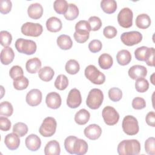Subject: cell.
<instances>
[{
	"instance_id": "cell-22",
	"label": "cell",
	"mask_w": 155,
	"mask_h": 155,
	"mask_svg": "<svg viewBox=\"0 0 155 155\" xmlns=\"http://www.w3.org/2000/svg\"><path fill=\"white\" fill-rule=\"evenodd\" d=\"M15 53L11 47H4L1 52V62L4 65H8L13 61Z\"/></svg>"
},
{
	"instance_id": "cell-1",
	"label": "cell",
	"mask_w": 155,
	"mask_h": 155,
	"mask_svg": "<svg viewBox=\"0 0 155 155\" xmlns=\"http://www.w3.org/2000/svg\"><path fill=\"white\" fill-rule=\"evenodd\" d=\"M119 155H137L140 151V144L136 139H128L121 141L117 146Z\"/></svg>"
},
{
	"instance_id": "cell-20",
	"label": "cell",
	"mask_w": 155,
	"mask_h": 155,
	"mask_svg": "<svg viewBox=\"0 0 155 155\" xmlns=\"http://www.w3.org/2000/svg\"><path fill=\"white\" fill-rule=\"evenodd\" d=\"M60 153L59 143L56 140L49 141L44 148V154L45 155H59Z\"/></svg>"
},
{
	"instance_id": "cell-29",
	"label": "cell",
	"mask_w": 155,
	"mask_h": 155,
	"mask_svg": "<svg viewBox=\"0 0 155 155\" xmlns=\"http://www.w3.org/2000/svg\"><path fill=\"white\" fill-rule=\"evenodd\" d=\"M54 75V70L48 66L44 67L41 68L38 71L39 78L43 81L48 82L50 81Z\"/></svg>"
},
{
	"instance_id": "cell-25",
	"label": "cell",
	"mask_w": 155,
	"mask_h": 155,
	"mask_svg": "<svg viewBox=\"0 0 155 155\" xmlns=\"http://www.w3.org/2000/svg\"><path fill=\"white\" fill-rule=\"evenodd\" d=\"M57 44L61 49L67 50L72 47L73 41L69 36L61 35L57 38Z\"/></svg>"
},
{
	"instance_id": "cell-51",
	"label": "cell",
	"mask_w": 155,
	"mask_h": 155,
	"mask_svg": "<svg viewBox=\"0 0 155 155\" xmlns=\"http://www.w3.org/2000/svg\"><path fill=\"white\" fill-rule=\"evenodd\" d=\"M154 53L155 50L153 47L149 48L148 54L145 58V62L148 66L154 67Z\"/></svg>"
},
{
	"instance_id": "cell-47",
	"label": "cell",
	"mask_w": 155,
	"mask_h": 155,
	"mask_svg": "<svg viewBox=\"0 0 155 155\" xmlns=\"http://www.w3.org/2000/svg\"><path fill=\"white\" fill-rule=\"evenodd\" d=\"M12 4L10 0H1L0 1V12L2 14L8 13L12 9Z\"/></svg>"
},
{
	"instance_id": "cell-36",
	"label": "cell",
	"mask_w": 155,
	"mask_h": 155,
	"mask_svg": "<svg viewBox=\"0 0 155 155\" xmlns=\"http://www.w3.org/2000/svg\"><path fill=\"white\" fill-rule=\"evenodd\" d=\"M68 4L65 0H56L53 3V8L58 14H63L66 12Z\"/></svg>"
},
{
	"instance_id": "cell-32",
	"label": "cell",
	"mask_w": 155,
	"mask_h": 155,
	"mask_svg": "<svg viewBox=\"0 0 155 155\" xmlns=\"http://www.w3.org/2000/svg\"><path fill=\"white\" fill-rule=\"evenodd\" d=\"M79 15V8L74 4H68V8L64 16L67 20L72 21L75 19Z\"/></svg>"
},
{
	"instance_id": "cell-15",
	"label": "cell",
	"mask_w": 155,
	"mask_h": 155,
	"mask_svg": "<svg viewBox=\"0 0 155 155\" xmlns=\"http://www.w3.org/2000/svg\"><path fill=\"white\" fill-rule=\"evenodd\" d=\"M85 137L90 140L97 139L102 134L101 128L97 124H93L87 126L84 131Z\"/></svg>"
},
{
	"instance_id": "cell-21",
	"label": "cell",
	"mask_w": 155,
	"mask_h": 155,
	"mask_svg": "<svg viewBox=\"0 0 155 155\" xmlns=\"http://www.w3.org/2000/svg\"><path fill=\"white\" fill-rule=\"evenodd\" d=\"M42 63L38 58H33L28 59L25 64L27 71L31 74H35L39 71L41 68Z\"/></svg>"
},
{
	"instance_id": "cell-7",
	"label": "cell",
	"mask_w": 155,
	"mask_h": 155,
	"mask_svg": "<svg viewBox=\"0 0 155 155\" xmlns=\"http://www.w3.org/2000/svg\"><path fill=\"white\" fill-rule=\"evenodd\" d=\"M21 30L24 35L27 36L38 37L42 34L43 27L39 23L27 22L22 25Z\"/></svg>"
},
{
	"instance_id": "cell-18",
	"label": "cell",
	"mask_w": 155,
	"mask_h": 155,
	"mask_svg": "<svg viewBox=\"0 0 155 155\" xmlns=\"http://www.w3.org/2000/svg\"><path fill=\"white\" fill-rule=\"evenodd\" d=\"M28 16L33 19H38L42 17L43 14L42 6L39 3L30 4L27 9Z\"/></svg>"
},
{
	"instance_id": "cell-45",
	"label": "cell",
	"mask_w": 155,
	"mask_h": 155,
	"mask_svg": "<svg viewBox=\"0 0 155 155\" xmlns=\"http://www.w3.org/2000/svg\"><path fill=\"white\" fill-rule=\"evenodd\" d=\"M24 71L21 67L19 65H14L13 66L10 71H9V75L10 78L13 79H17L22 76H23Z\"/></svg>"
},
{
	"instance_id": "cell-52",
	"label": "cell",
	"mask_w": 155,
	"mask_h": 155,
	"mask_svg": "<svg viewBox=\"0 0 155 155\" xmlns=\"http://www.w3.org/2000/svg\"><path fill=\"white\" fill-rule=\"evenodd\" d=\"M10 120L5 117H0V129L4 131H8L11 128Z\"/></svg>"
},
{
	"instance_id": "cell-10",
	"label": "cell",
	"mask_w": 155,
	"mask_h": 155,
	"mask_svg": "<svg viewBox=\"0 0 155 155\" xmlns=\"http://www.w3.org/2000/svg\"><path fill=\"white\" fill-rule=\"evenodd\" d=\"M102 116L105 123L108 125L116 124L119 119V113L114 108L111 106H107L102 110Z\"/></svg>"
},
{
	"instance_id": "cell-3",
	"label": "cell",
	"mask_w": 155,
	"mask_h": 155,
	"mask_svg": "<svg viewBox=\"0 0 155 155\" xmlns=\"http://www.w3.org/2000/svg\"><path fill=\"white\" fill-rule=\"evenodd\" d=\"M15 45L18 52L27 55L34 54L37 48V45L35 41L23 38L18 39L15 42Z\"/></svg>"
},
{
	"instance_id": "cell-2",
	"label": "cell",
	"mask_w": 155,
	"mask_h": 155,
	"mask_svg": "<svg viewBox=\"0 0 155 155\" xmlns=\"http://www.w3.org/2000/svg\"><path fill=\"white\" fill-rule=\"evenodd\" d=\"M104 100V94L99 88L91 89L87 97L86 104L87 107L92 110L99 108L102 104Z\"/></svg>"
},
{
	"instance_id": "cell-11",
	"label": "cell",
	"mask_w": 155,
	"mask_h": 155,
	"mask_svg": "<svg viewBox=\"0 0 155 155\" xmlns=\"http://www.w3.org/2000/svg\"><path fill=\"white\" fill-rule=\"evenodd\" d=\"M82 102L81 92L76 88L71 89L68 94L67 104L71 108H76L79 107Z\"/></svg>"
},
{
	"instance_id": "cell-43",
	"label": "cell",
	"mask_w": 155,
	"mask_h": 155,
	"mask_svg": "<svg viewBox=\"0 0 155 155\" xmlns=\"http://www.w3.org/2000/svg\"><path fill=\"white\" fill-rule=\"evenodd\" d=\"M145 150L148 154H155V138L154 137H150L145 140Z\"/></svg>"
},
{
	"instance_id": "cell-44",
	"label": "cell",
	"mask_w": 155,
	"mask_h": 155,
	"mask_svg": "<svg viewBox=\"0 0 155 155\" xmlns=\"http://www.w3.org/2000/svg\"><path fill=\"white\" fill-rule=\"evenodd\" d=\"M88 22L90 25L91 30L97 31L99 30L102 26V21L101 19L96 16H91L88 21Z\"/></svg>"
},
{
	"instance_id": "cell-26",
	"label": "cell",
	"mask_w": 155,
	"mask_h": 155,
	"mask_svg": "<svg viewBox=\"0 0 155 155\" xmlns=\"http://www.w3.org/2000/svg\"><path fill=\"white\" fill-rule=\"evenodd\" d=\"M90 117V113L85 109L79 110L74 116V121L78 125H83L86 124Z\"/></svg>"
},
{
	"instance_id": "cell-14",
	"label": "cell",
	"mask_w": 155,
	"mask_h": 155,
	"mask_svg": "<svg viewBox=\"0 0 155 155\" xmlns=\"http://www.w3.org/2000/svg\"><path fill=\"white\" fill-rule=\"evenodd\" d=\"M45 102L48 107L51 109H57L61 105V96L56 92H50L46 96Z\"/></svg>"
},
{
	"instance_id": "cell-38",
	"label": "cell",
	"mask_w": 155,
	"mask_h": 155,
	"mask_svg": "<svg viewBox=\"0 0 155 155\" xmlns=\"http://www.w3.org/2000/svg\"><path fill=\"white\" fill-rule=\"evenodd\" d=\"M28 84V79L24 76L17 79L13 80V87L17 90H23L27 88Z\"/></svg>"
},
{
	"instance_id": "cell-31",
	"label": "cell",
	"mask_w": 155,
	"mask_h": 155,
	"mask_svg": "<svg viewBox=\"0 0 155 155\" xmlns=\"http://www.w3.org/2000/svg\"><path fill=\"white\" fill-rule=\"evenodd\" d=\"M101 7L105 13L111 14L116 10L117 3L114 0H103L101 2Z\"/></svg>"
},
{
	"instance_id": "cell-19",
	"label": "cell",
	"mask_w": 155,
	"mask_h": 155,
	"mask_svg": "<svg viewBox=\"0 0 155 155\" xmlns=\"http://www.w3.org/2000/svg\"><path fill=\"white\" fill-rule=\"evenodd\" d=\"M47 29L51 32H58L62 27L61 21L55 16H52L48 18L46 21Z\"/></svg>"
},
{
	"instance_id": "cell-27",
	"label": "cell",
	"mask_w": 155,
	"mask_h": 155,
	"mask_svg": "<svg viewBox=\"0 0 155 155\" xmlns=\"http://www.w3.org/2000/svg\"><path fill=\"white\" fill-rule=\"evenodd\" d=\"M136 25L140 29H146L148 28L151 23L150 17L145 13L139 15L136 19Z\"/></svg>"
},
{
	"instance_id": "cell-34",
	"label": "cell",
	"mask_w": 155,
	"mask_h": 155,
	"mask_svg": "<svg viewBox=\"0 0 155 155\" xmlns=\"http://www.w3.org/2000/svg\"><path fill=\"white\" fill-rule=\"evenodd\" d=\"M13 113L12 104L8 101L2 102L0 104V114L5 117H10Z\"/></svg>"
},
{
	"instance_id": "cell-9",
	"label": "cell",
	"mask_w": 155,
	"mask_h": 155,
	"mask_svg": "<svg viewBox=\"0 0 155 155\" xmlns=\"http://www.w3.org/2000/svg\"><path fill=\"white\" fill-rule=\"evenodd\" d=\"M121 41L127 46H133L140 43L142 40V35L137 31L123 33L120 36Z\"/></svg>"
},
{
	"instance_id": "cell-17",
	"label": "cell",
	"mask_w": 155,
	"mask_h": 155,
	"mask_svg": "<svg viewBox=\"0 0 155 155\" xmlns=\"http://www.w3.org/2000/svg\"><path fill=\"white\" fill-rule=\"evenodd\" d=\"M4 143L9 150H15L18 148L20 144L19 136L13 132L9 133L5 137Z\"/></svg>"
},
{
	"instance_id": "cell-35",
	"label": "cell",
	"mask_w": 155,
	"mask_h": 155,
	"mask_svg": "<svg viewBox=\"0 0 155 155\" xmlns=\"http://www.w3.org/2000/svg\"><path fill=\"white\" fill-rule=\"evenodd\" d=\"M68 85V79L64 74H59L54 81V87L59 90H64Z\"/></svg>"
},
{
	"instance_id": "cell-46",
	"label": "cell",
	"mask_w": 155,
	"mask_h": 155,
	"mask_svg": "<svg viewBox=\"0 0 155 155\" xmlns=\"http://www.w3.org/2000/svg\"><path fill=\"white\" fill-rule=\"evenodd\" d=\"M78 137L73 136H68L64 140V147L65 150L70 154H73V145Z\"/></svg>"
},
{
	"instance_id": "cell-13",
	"label": "cell",
	"mask_w": 155,
	"mask_h": 155,
	"mask_svg": "<svg viewBox=\"0 0 155 155\" xmlns=\"http://www.w3.org/2000/svg\"><path fill=\"white\" fill-rule=\"evenodd\" d=\"M128 76L134 80L144 78L147 74V68L143 65H135L130 67L128 71Z\"/></svg>"
},
{
	"instance_id": "cell-54",
	"label": "cell",
	"mask_w": 155,
	"mask_h": 155,
	"mask_svg": "<svg viewBox=\"0 0 155 155\" xmlns=\"http://www.w3.org/2000/svg\"><path fill=\"white\" fill-rule=\"evenodd\" d=\"M73 36H74V38L75 39V41L77 42H78V43H84L88 39L90 35H79V34L76 33V32H74V34H73Z\"/></svg>"
},
{
	"instance_id": "cell-33",
	"label": "cell",
	"mask_w": 155,
	"mask_h": 155,
	"mask_svg": "<svg viewBox=\"0 0 155 155\" xmlns=\"http://www.w3.org/2000/svg\"><path fill=\"white\" fill-rule=\"evenodd\" d=\"M65 68L68 74H76L80 70V65L76 60L70 59L67 62Z\"/></svg>"
},
{
	"instance_id": "cell-40",
	"label": "cell",
	"mask_w": 155,
	"mask_h": 155,
	"mask_svg": "<svg viewBox=\"0 0 155 155\" xmlns=\"http://www.w3.org/2000/svg\"><path fill=\"white\" fill-rule=\"evenodd\" d=\"M0 41L1 44L4 47H8L12 43V36L7 31L2 30L0 32Z\"/></svg>"
},
{
	"instance_id": "cell-39",
	"label": "cell",
	"mask_w": 155,
	"mask_h": 155,
	"mask_svg": "<svg viewBox=\"0 0 155 155\" xmlns=\"http://www.w3.org/2000/svg\"><path fill=\"white\" fill-rule=\"evenodd\" d=\"M135 88L137 92L144 93L147 91L149 88L148 81L143 78L137 79L135 82Z\"/></svg>"
},
{
	"instance_id": "cell-49",
	"label": "cell",
	"mask_w": 155,
	"mask_h": 155,
	"mask_svg": "<svg viewBox=\"0 0 155 155\" xmlns=\"http://www.w3.org/2000/svg\"><path fill=\"white\" fill-rule=\"evenodd\" d=\"M102 47V42L98 39L92 40L88 44L89 50L92 53H97L101 51Z\"/></svg>"
},
{
	"instance_id": "cell-48",
	"label": "cell",
	"mask_w": 155,
	"mask_h": 155,
	"mask_svg": "<svg viewBox=\"0 0 155 155\" xmlns=\"http://www.w3.org/2000/svg\"><path fill=\"white\" fill-rule=\"evenodd\" d=\"M132 107L135 110H142L146 107L145 99L140 97H136L132 101Z\"/></svg>"
},
{
	"instance_id": "cell-42",
	"label": "cell",
	"mask_w": 155,
	"mask_h": 155,
	"mask_svg": "<svg viewBox=\"0 0 155 155\" xmlns=\"http://www.w3.org/2000/svg\"><path fill=\"white\" fill-rule=\"evenodd\" d=\"M148 50L149 48L145 46H142L137 48L134 51V56L136 59L140 61H145Z\"/></svg>"
},
{
	"instance_id": "cell-23",
	"label": "cell",
	"mask_w": 155,
	"mask_h": 155,
	"mask_svg": "<svg viewBox=\"0 0 155 155\" xmlns=\"http://www.w3.org/2000/svg\"><path fill=\"white\" fill-rule=\"evenodd\" d=\"M88 150V143L84 139L77 138L73 145V154L84 155Z\"/></svg>"
},
{
	"instance_id": "cell-8",
	"label": "cell",
	"mask_w": 155,
	"mask_h": 155,
	"mask_svg": "<svg viewBox=\"0 0 155 155\" xmlns=\"http://www.w3.org/2000/svg\"><path fill=\"white\" fill-rule=\"evenodd\" d=\"M133 13L132 10L125 7L122 8L117 15V22L120 26L123 28H130L133 25Z\"/></svg>"
},
{
	"instance_id": "cell-37",
	"label": "cell",
	"mask_w": 155,
	"mask_h": 155,
	"mask_svg": "<svg viewBox=\"0 0 155 155\" xmlns=\"http://www.w3.org/2000/svg\"><path fill=\"white\" fill-rule=\"evenodd\" d=\"M27 125L23 122H17L13 127V132L17 134L19 137H23L28 132Z\"/></svg>"
},
{
	"instance_id": "cell-41",
	"label": "cell",
	"mask_w": 155,
	"mask_h": 155,
	"mask_svg": "<svg viewBox=\"0 0 155 155\" xmlns=\"http://www.w3.org/2000/svg\"><path fill=\"white\" fill-rule=\"evenodd\" d=\"M108 97L112 101L117 102L121 99L122 97V92L119 88H111L108 90Z\"/></svg>"
},
{
	"instance_id": "cell-53",
	"label": "cell",
	"mask_w": 155,
	"mask_h": 155,
	"mask_svg": "<svg viewBox=\"0 0 155 155\" xmlns=\"http://www.w3.org/2000/svg\"><path fill=\"white\" fill-rule=\"evenodd\" d=\"M145 121L148 125L153 127H155V113L154 111H150L147 113Z\"/></svg>"
},
{
	"instance_id": "cell-5",
	"label": "cell",
	"mask_w": 155,
	"mask_h": 155,
	"mask_svg": "<svg viewBox=\"0 0 155 155\" xmlns=\"http://www.w3.org/2000/svg\"><path fill=\"white\" fill-rule=\"evenodd\" d=\"M122 127L124 132L130 136L135 135L139 131L138 121L136 117L131 115H127L124 117Z\"/></svg>"
},
{
	"instance_id": "cell-50",
	"label": "cell",
	"mask_w": 155,
	"mask_h": 155,
	"mask_svg": "<svg viewBox=\"0 0 155 155\" xmlns=\"http://www.w3.org/2000/svg\"><path fill=\"white\" fill-rule=\"evenodd\" d=\"M117 30L116 28L111 25H108L105 27L103 30V34L104 36L108 39H112L114 38L117 35Z\"/></svg>"
},
{
	"instance_id": "cell-30",
	"label": "cell",
	"mask_w": 155,
	"mask_h": 155,
	"mask_svg": "<svg viewBox=\"0 0 155 155\" xmlns=\"http://www.w3.org/2000/svg\"><path fill=\"white\" fill-rule=\"evenodd\" d=\"M91 28L88 21L81 20L78 22L75 25V32L81 35H90Z\"/></svg>"
},
{
	"instance_id": "cell-6",
	"label": "cell",
	"mask_w": 155,
	"mask_h": 155,
	"mask_svg": "<svg viewBox=\"0 0 155 155\" xmlns=\"http://www.w3.org/2000/svg\"><path fill=\"white\" fill-rule=\"evenodd\" d=\"M57 122L54 118L47 117L45 118L39 127V132L44 137H51L56 132Z\"/></svg>"
},
{
	"instance_id": "cell-12",
	"label": "cell",
	"mask_w": 155,
	"mask_h": 155,
	"mask_svg": "<svg viewBox=\"0 0 155 155\" xmlns=\"http://www.w3.org/2000/svg\"><path fill=\"white\" fill-rule=\"evenodd\" d=\"M42 98V92L39 89H32L27 93L25 101L30 106L35 107L41 104Z\"/></svg>"
},
{
	"instance_id": "cell-4",
	"label": "cell",
	"mask_w": 155,
	"mask_h": 155,
	"mask_svg": "<svg viewBox=\"0 0 155 155\" xmlns=\"http://www.w3.org/2000/svg\"><path fill=\"white\" fill-rule=\"evenodd\" d=\"M85 77L93 84L101 85L105 81V76L94 65H89L85 69Z\"/></svg>"
},
{
	"instance_id": "cell-28",
	"label": "cell",
	"mask_w": 155,
	"mask_h": 155,
	"mask_svg": "<svg viewBox=\"0 0 155 155\" xmlns=\"http://www.w3.org/2000/svg\"><path fill=\"white\" fill-rule=\"evenodd\" d=\"M99 67L104 70H108L111 67L113 64V60L111 55L108 53L102 54L98 59Z\"/></svg>"
},
{
	"instance_id": "cell-16",
	"label": "cell",
	"mask_w": 155,
	"mask_h": 155,
	"mask_svg": "<svg viewBox=\"0 0 155 155\" xmlns=\"http://www.w3.org/2000/svg\"><path fill=\"white\" fill-rule=\"evenodd\" d=\"M25 143L29 150L31 151H36L41 147V140L37 135L31 134L26 137Z\"/></svg>"
},
{
	"instance_id": "cell-24",
	"label": "cell",
	"mask_w": 155,
	"mask_h": 155,
	"mask_svg": "<svg viewBox=\"0 0 155 155\" xmlns=\"http://www.w3.org/2000/svg\"><path fill=\"white\" fill-rule=\"evenodd\" d=\"M116 60L117 63L122 66L128 65L131 60V55L127 50H121L116 54Z\"/></svg>"
}]
</instances>
